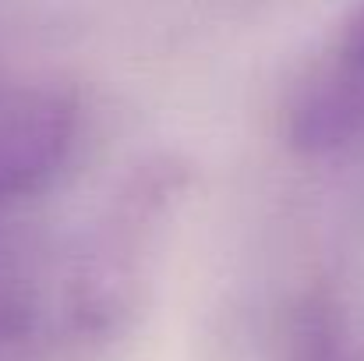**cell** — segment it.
Returning a JSON list of instances; mask_svg holds the SVG:
<instances>
[{"label": "cell", "mask_w": 364, "mask_h": 361, "mask_svg": "<svg viewBox=\"0 0 364 361\" xmlns=\"http://www.w3.org/2000/svg\"><path fill=\"white\" fill-rule=\"evenodd\" d=\"M283 135L301 156H336L364 142V0L290 85Z\"/></svg>", "instance_id": "obj_1"}, {"label": "cell", "mask_w": 364, "mask_h": 361, "mask_svg": "<svg viewBox=\"0 0 364 361\" xmlns=\"http://www.w3.org/2000/svg\"><path fill=\"white\" fill-rule=\"evenodd\" d=\"M78 117V96L64 85H0V206L43 192L64 170Z\"/></svg>", "instance_id": "obj_2"}, {"label": "cell", "mask_w": 364, "mask_h": 361, "mask_svg": "<svg viewBox=\"0 0 364 361\" xmlns=\"http://www.w3.org/2000/svg\"><path fill=\"white\" fill-rule=\"evenodd\" d=\"M290 361H364L354 326L333 294L311 291L294 308Z\"/></svg>", "instance_id": "obj_3"}]
</instances>
